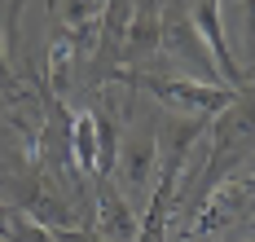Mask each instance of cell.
I'll return each mask as SVG.
<instances>
[{
  "instance_id": "cell-1",
  "label": "cell",
  "mask_w": 255,
  "mask_h": 242,
  "mask_svg": "<svg viewBox=\"0 0 255 242\" xmlns=\"http://www.w3.org/2000/svg\"><path fill=\"white\" fill-rule=\"evenodd\" d=\"M110 80H124L128 88L150 93L163 110L185 115V119H211L233 102V88H225V84H198L189 75H167V71H128V66H119Z\"/></svg>"
},
{
  "instance_id": "cell-2",
  "label": "cell",
  "mask_w": 255,
  "mask_h": 242,
  "mask_svg": "<svg viewBox=\"0 0 255 242\" xmlns=\"http://www.w3.org/2000/svg\"><path fill=\"white\" fill-rule=\"evenodd\" d=\"M158 53L167 57V62H176L189 80L220 84V71H216V62H211V53H207V44H203V35H198V27H194V9H189V0H167V9H163V44H158Z\"/></svg>"
},
{
  "instance_id": "cell-3",
  "label": "cell",
  "mask_w": 255,
  "mask_h": 242,
  "mask_svg": "<svg viewBox=\"0 0 255 242\" xmlns=\"http://www.w3.org/2000/svg\"><path fill=\"white\" fill-rule=\"evenodd\" d=\"M189 9H194V27H198V35H203L207 53H211V62H216V71H220V84L225 88H247L251 84V75L238 66V57H233V49L225 44V18H220V0H189Z\"/></svg>"
},
{
  "instance_id": "cell-4",
  "label": "cell",
  "mask_w": 255,
  "mask_h": 242,
  "mask_svg": "<svg viewBox=\"0 0 255 242\" xmlns=\"http://www.w3.org/2000/svg\"><path fill=\"white\" fill-rule=\"evenodd\" d=\"M53 9V31L66 35L79 49V57L97 53V40H102V18H106V0H49Z\"/></svg>"
},
{
  "instance_id": "cell-5",
  "label": "cell",
  "mask_w": 255,
  "mask_h": 242,
  "mask_svg": "<svg viewBox=\"0 0 255 242\" xmlns=\"http://www.w3.org/2000/svg\"><path fill=\"white\" fill-rule=\"evenodd\" d=\"M93 185H97V203H93V229H97V238L102 242H136L141 238V220L132 212V203L119 194V185L110 176H93Z\"/></svg>"
},
{
  "instance_id": "cell-6",
  "label": "cell",
  "mask_w": 255,
  "mask_h": 242,
  "mask_svg": "<svg viewBox=\"0 0 255 242\" xmlns=\"http://www.w3.org/2000/svg\"><path fill=\"white\" fill-rule=\"evenodd\" d=\"M158 44H163V9H158V0H136V4H132L128 35H124V57H119V66L141 71V62L158 53Z\"/></svg>"
},
{
  "instance_id": "cell-7",
  "label": "cell",
  "mask_w": 255,
  "mask_h": 242,
  "mask_svg": "<svg viewBox=\"0 0 255 242\" xmlns=\"http://www.w3.org/2000/svg\"><path fill=\"white\" fill-rule=\"evenodd\" d=\"M154 167H158V150H154V141H124L119 145V159H115V172H110V181L119 185L124 198L132 194H145L154 185Z\"/></svg>"
},
{
  "instance_id": "cell-8",
  "label": "cell",
  "mask_w": 255,
  "mask_h": 242,
  "mask_svg": "<svg viewBox=\"0 0 255 242\" xmlns=\"http://www.w3.org/2000/svg\"><path fill=\"white\" fill-rule=\"evenodd\" d=\"M71 163L79 176H97V110H71Z\"/></svg>"
},
{
  "instance_id": "cell-9",
  "label": "cell",
  "mask_w": 255,
  "mask_h": 242,
  "mask_svg": "<svg viewBox=\"0 0 255 242\" xmlns=\"http://www.w3.org/2000/svg\"><path fill=\"white\" fill-rule=\"evenodd\" d=\"M247 4V35H251V53H255V0H242Z\"/></svg>"
}]
</instances>
